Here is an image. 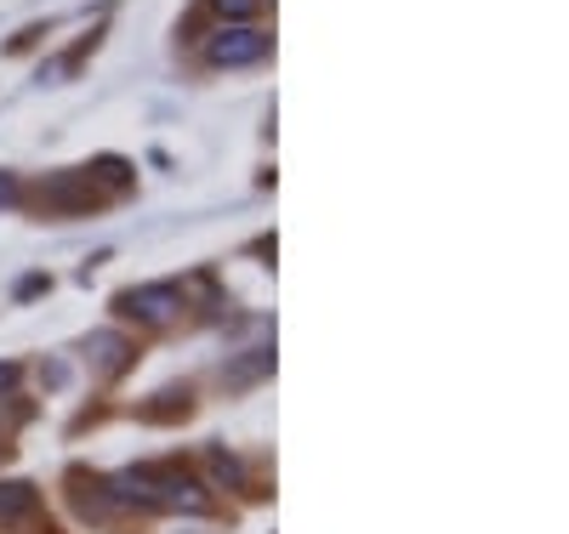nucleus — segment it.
I'll use <instances>...</instances> for the list:
<instances>
[{
    "label": "nucleus",
    "instance_id": "obj_1",
    "mask_svg": "<svg viewBox=\"0 0 569 534\" xmlns=\"http://www.w3.org/2000/svg\"><path fill=\"white\" fill-rule=\"evenodd\" d=\"M268 52V35H257L251 23H234V29H217L211 40H206V58L217 63V69H234V63H257Z\"/></svg>",
    "mask_w": 569,
    "mask_h": 534
},
{
    "label": "nucleus",
    "instance_id": "obj_3",
    "mask_svg": "<svg viewBox=\"0 0 569 534\" xmlns=\"http://www.w3.org/2000/svg\"><path fill=\"white\" fill-rule=\"evenodd\" d=\"M29 506H35V489H29V483H0V523L23 518Z\"/></svg>",
    "mask_w": 569,
    "mask_h": 534
},
{
    "label": "nucleus",
    "instance_id": "obj_6",
    "mask_svg": "<svg viewBox=\"0 0 569 534\" xmlns=\"http://www.w3.org/2000/svg\"><path fill=\"white\" fill-rule=\"evenodd\" d=\"M211 472H217L222 483H239V461H228L222 449H211Z\"/></svg>",
    "mask_w": 569,
    "mask_h": 534
},
{
    "label": "nucleus",
    "instance_id": "obj_7",
    "mask_svg": "<svg viewBox=\"0 0 569 534\" xmlns=\"http://www.w3.org/2000/svg\"><path fill=\"white\" fill-rule=\"evenodd\" d=\"M12 194H17V183H12V176H7V171H0V206H7V199H12Z\"/></svg>",
    "mask_w": 569,
    "mask_h": 534
},
{
    "label": "nucleus",
    "instance_id": "obj_5",
    "mask_svg": "<svg viewBox=\"0 0 569 534\" xmlns=\"http://www.w3.org/2000/svg\"><path fill=\"white\" fill-rule=\"evenodd\" d=\"M211 7H217L222 17H251V12L262 7V0H211Z\"/></svg>",
    "mask_w": 569,
    "mask_h": 534
},
{
    "label": "nucleus",
    "instance_id": "obj_4",
    "mask_svg": "<svg viewBox=\"0 0 569 534\" xmlns=\"http://www.w3.org/2000/svg\"><path fill=\"white\" fill-rule=\"evenodd\" d=\"M91 352H97V359H103L109 370L126 364V341H120V336H91Z\"/></svg>",
    "mask_w": 569,
    "mask_h": 534
},
{
    "label": "nucleus",
    "instance_id": "obj_2",
    "mask_svg": "<svg viewBox=\"0 0 569 534\" xmlns=\"http://www.w3.org/2000/svg\"><path fill=\"white\" fill-rule=\"evenodd\" d=\"M177 290H171V285H143V290H126V296H120V308H126L132 319H171V313H177Z\"/></svg>",
    "mask_w": 569,
    "mask_h": 534
},
{
    "label": "nucleus",
    "instance_id": "obj_8",
    "mask_svg": "<svg viewBox=\"0 0 569 534\" xmlns=\"http://www.w3.org/2000/svg\"><path fill=\"white\" fill-rule=\"evenodd\" d=\"M12 381H17V364H0V393H7Z\"/></svg>",
    "mask_w": 569,
    "mask_h": 534
}]
</instances>
